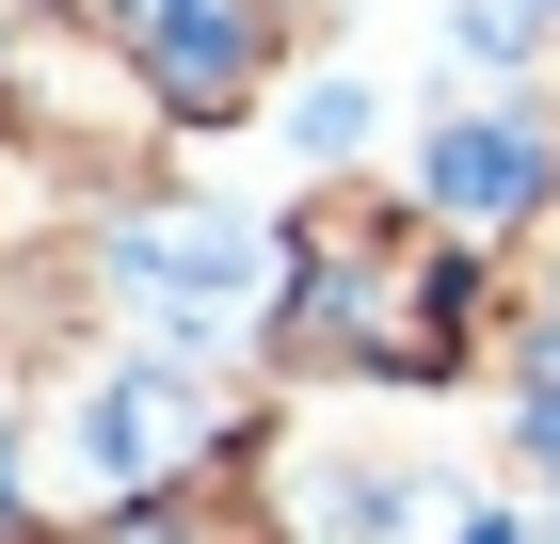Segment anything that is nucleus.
Segmentation results:
<instances>
[{
	"instance_id": "nucleus-2",
	"label": "nucleus",
	"mask_w": 560,
	"mask_h": 544,
	"mask_svg": "<svg viewBox=\"0 0 560 544\" xmlns=\"http://www.w3.org/2000/svg\"><path fill=\"white\" fill-rule=\"evenodd\" d=\"M528 128H448L432 144V209H465V224H497V209H528Z\"/></svg>"
},
{
	"instance_id": "nucleus-1",
	"label": "nucleus",
	"mask_w": 560,
	"mask_h": 544,
	"mask_svg": "<svg viewBox=\"0 0 560 544\" xmlns=\"http://www.w3.org/2000/svg\"><path fill=\"white\" fill-rule=\"evenodd\" d=\"M129 33L176 48V96L209 113V96H241V65H257V0H129Z\"/></svg>"
},
{
	"instance_id": "nucleus-3",
	"label": "nucleus",
	"mask_w": 560,
	"mask_h": 544,
	"mask_svg": "<svg viewBox=\"0 0 560 544\" xmlns=\"http://www.w3.org/2000/svg\"><path fill=\"white\" fill-rule=\"evenodd\" d=\"M176 432H192V401H176V384H113V401H96V464H113V481H144V464H176Z\"/></svg>"
}]
</instances>
